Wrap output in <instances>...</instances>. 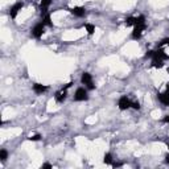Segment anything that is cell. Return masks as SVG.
Here are the masks:
<instances>
[{"instance_id": "10", "label": "cell", "mask_w": 169, "mask_h": 169, "mask_svg": "<svg viewBox=\"0 0 169 169\" xmlns=\"http://www.w3.org/2000/svg\"><path fill=\"white\" fill-rule=\"evenodd\" d=\"M66 94H67V90H60V91H57L56 92V95H54V98H56V100H57L58 103H62L65 99H66Z\"/></svg>"}, {"instance_id": "21", "label": "cell", "mask_w": 169, "mask_h": 169, "mask_svg": "<svg viewBox=\"0 0 169 169\" xmlns=\"http://www.w3.org/2000/svg\"><path fill=\"white\" fill-rule=\"evenodd\" d=\"M131 107L134 110H140V103L139 102H132L131 103Z\"/></svg>"}, {"instance_id": "11", "label": "cell", "mask_w": 169, "mask_h": 169, "mask_svg": "<svg viewBox=\"0 0 169 169\" xmlns=\"http://www.w3.org/2000/svg\"><path fill=\"white\" fill-rule=\"evenodd\" d=\"M48 89H49V87L44 86V84H41V83H35L33 84V91H35L36 94H42V92H45Z\"/></svg>"}, {"instance_id": "20", "label": "cell", "mask_w": 169, "mask_h": 169, "mask_svg": "<svg viewBox=\"0 0 169 169\" xmlns=\"http://www.w3.org/2000/svg\"><path fill=\"white\" fill-rule=\"evenodd\" d=\"M41 135H33V136H29L28 137V140H30V142H38V140H41Z\"/></svg>"}, {"instance_id": "28", "label": "cell", "mask_w": 169, "mask_h": 169, "mask_svg": "<svg viewBox=\"0 0 169 169\" xmlns=\"http://www.w3.org/2000/svg\"><path fill=\"white\" fill-rule=\"evenodd\" d=\"M168 149H169V143H168Z\"/></svg>"}, {"instance_id": "17", "label": "cell", "mask_w": 169, "mask_h": 169, "mask_svg": "<svg viewBox=\"0 0 169 169\" xmlns=\"http://www.w3.org/2000/svg\"><path fill=\"white\" fill-rule=\"evenodd\" d=\"M45 25H48V27H52V19H50V15L48 13L46 16H44V20H42Z\"/></svg>"}, {"instance_id": "23", "label": "cell", "mask_w": 169, "mask_h": 169, "mask_svg": "<svg viewBox=\"0 0 169 169\" xmlns=\"http://www.w3.org/2000/svg\"><path fill=\"white\" fill-rule=\"evenodd\" d=\"M42 168H48V169H50V168H53V167L49 164V162H45V164H42Z\"/></svg>"}, {"instance_id": "4", "label": "cell", "mask_w": 169, "mask_h": 169, "mask_svg": "<svg viewBox=\"0 0 169 169\" xmlns=\"http://www.w3.org/2000/svg\"><path fill=\"white\" fill-rule=\"evenodd\" d=\"M87 90L82 89V87H79V89H77V91H75L74 94V100L75 102H82V100H87Z\"/></svg>"}, {"instance_id": "26", "label": "cell", "mask_w": 169, "mask_h": 169, "mask_svg": "<svg viewBox=\"0 0 169 169\" xmlns=\"http://www.w3.org/2000/svg\"><path fill=\"white\" fill-rule=\"evenodd\" d=\"M167 92H168V94H169V82L167 83Z\"/></svg>"}, {"instance_id": "8", "label": "cell", "mask_w": 169, "mask_h": 169, "mask_svg": "<svg viewBox=\"0 0 169 169\" xmlns=\"http://www.w3.org/2000/svg\"><path fill=\"white\" fill-rule=\"evenodd\" d=\"M69 11L72 15L77 16V17H82V16H84V13H86V9L83 7H74V8H70Z\"/></svg>"}, {"instance_id": "9", "label": "cell", "mask_w": 169, "mask_h": 169, "mask_svg": "<svg viewBox=\"0 0 169 169\" xmlns=\"http://www.w3.org/2000/svg\"><path fill=\"white\" fill-rule=\"evenodd\" d=\"M50 4H52V0H41L40 8H41V16L42 17L48 15V7H49Z\"/></svg>"}, {"instance_id": "24", "label": "cell", "mask_w": 169, "mask_h": 169, "mask_svg": "<svg viewBox=\"0 0 169 169\" xmlns=\"http://www.w3.org/2000/svg\"><path fill=\"white\" fill-rule=\"evenodd\" d=\"M72 84H73V82H69V83H67V84H66V86H65V87H64V89H65V90L70 89V87H72Z\"/></svg>"}, {"instance_id": "18", "label": "cell", "mask_w": 169, "mask_h": 169, "mask_svg": "<svg viewBox=\"0 0 169 169\" xmlns=\"http://www.w3.org/2000/svg\"><path fill=\"white\" fill-rule=\"evenodd\" d=\"M7 157H8V152L5 151V149H1V151H0V160L4 162L5 160H7Z\"/></svg>"}, {"instance_id": "5", "label": "cell", "mask_w": 169, "mask_h": 169, "mask_svg": "<svg viewBox=\"0 0 169 169\" xmlns=\"http://www.w3.org/2000/svg\"><path fill=\"white\" fill-rule=\"evenodd\" d=\"M131 100L128 99V97L127 95H123V97L119 98V102H118V106H119V108L122 110V111H124V110H128L131 108Z\"/></svg>"}, {"instance_id": "7", "label": "cell", "mask_w": 169, "mask_h": 169, "mask_svg": "<svg viewBox=\"0 0 169 169\" xmlns=\"http://www.w3.org/2000/svg\"><path fill=\"white\" fill-rule=\"evenodd\" d=\"M152 58H155V60L167 61V60H169V56L165 54V52L162 49H159V50H156V52L153 53V57H152Z\"/></svg>"}, {"instance_id": "15", "label": "cell", "mask_w": 169, "mask_h": 169, "mask_svg": "<svg viewBox=\"0 0 169 169\" xmlns=\"http://www.w3.org/2000/svg\"><path fill=\"white\" fill-rule=\"evenodd\" d=\"M152 66L153 67H157V69H161L162 66H164V61H161V60H152Z\"/></svg>"}, {"instance_id": "13", "label": "cell", "mask_w": 169, "mask_h": 169, "mask_svg": "<svg viewBox=\"0 0 169 169\" xmlns=\"http://www.w3.org/2000/svg\"><path fill=\"white\" fill-rule=\"evenodd\" d=\"M84 29H86V32L89 36H92L95 32V27L92 24H84Z\"/></svg>"}, {"instance_id": "6", "label": "cell", "mask_w": 169, "mask_h": 169, "mask_svg": "<svg viewBox=\"0 0 169 169\" xmlns=\"http://www.w3.org/2000/svg\"><path fill=\"white\" fill-rule=\"evenodd\" d=\"M24 7V4H22L21 1H19V3H16V4H13L12 7L9 8V16H11V19H15L16 16H17V13H19V11H21V8Z\"/></svg>"}, {"instance_id": "19", "label": "cell", "mask_w": 169, "mask_h": 169, "mask_svg": "<svg viewBox=\"0 0 169 169\" xmlns=\"http://www.w3.org/2000/svg\"><path fill=\"white\" fill-rule=\"evenodd\" d=\"M164 45H168V46H169V37H167V38H162V40L160 41L159 44H157V46H159V48H161V46H164Z\"/></svg>"}, {"instance_id": "14", "label": "cell", "mask_w": 169, "mask_h": 169, "mask_svg": "<svg viewBox=\"0 0 169 169\" xmlns=\"http://www.w3.org/2000/svg\"><path fill=\"white\" fill-rule=\"evenodd\" d=\"M124 24L127 27H135V24H136V17H127L124 20Z\"/></svg>"}, {"instance_id": "16", "label": "cell", "mask_w": 169, "mask_h": 169, "mask_svg": "<svg viewBox=\"0 0 169 169\" xmlns=\"http://www.w3.org/2000/svg\"><path fill=\"white\" fill-rule=\"evenodd\" d=\"M103 162L105 164H110V165H112L114 162H112V156L110 153H106L105 155V159H103Z\"/></svg>"}, {"instance_id": "3", "label": "cell", "mask_w": 169, "mask_h": 169, "mask_svg": "<svg viewBox=\"0 0 169 169\" xmlns=\"http://www.w3.org/2000/svg\"><path fill=\"white\" fill-rule=\"evenodd\" d=\"M81 82L83 84H86L87 89L89 90H94V83H92V78H91V74L90 73H83L82 77H81Z\"/></svg>"}, {"instance_id": "12", "label": "cell", "mask_w": 169, "mask_h": 169, "mask_svg": "<svg viewBox=\"0 0 169 169\" xmlns=\"http://www.w3.org/2000/svg\"><path fill=\"white\" fill-rule=\"evenodd\" d=\"M157 99L164 106H169V94L168 92H165V94H160L159 92V94H157Z\"/></svg>"}, {"instance_id": "2", "label": "cell", "mask_w": 169, "mask_h": 169, "mask_svg": "<svg viewBox=\"0 0 169 169\" xmlns=\"http://www.w3.org/2000/svg\"><path fill=\"white\" fill-rule=\"evenodd\" d=\"M45 27L46 25L44 24V22H40V24H37V25H35V28L32 29V36L35 38H41L42 37V35H44V29H45Z\"/></svg>"}, {"instance_id": "27", "label": "cell", "mask_w": 169, "mask_h": 169, "mask_svg": "<svg viewBox=\"0 0 169 169\" xmlns=\"http://www.w3.org/2000/svg\"><path fill=\"white\" fill-rule=\"evenodd\" d=\"M165 161L169 162V153H168V156H167V159H165Z\"/></svg>"}, {"instance_id": "1", "label": "cell", "mask_w": 169, "mask_h": 169, "mask_svg": "<svg viewBox=\"0 0 169 169\" xmlns=\"http://www.w3.org/2000/svg\"><path fill=\"white\" fill-rule=\"evenodd\" d=\"M145 28H147V24H137V25H135L134 30H132V38H134V40H139V38L142 37L143 32L145 30Z\"/></svg>"}, {"instance_id": "25", "label": "cell", "mask_w": 169, "mask_h": 169, "mask_svg": "<svg viewBox=\"0 0 169 169\" xmlns=\"http://www.w3.org/2000/svg\"><path fill=\"white\" fill-rule=\"evenodd\" d=\"M162 122H164V123H169V115H167V116L162 119Z\"/></svg>"}, {"instance_id": "22", "label": "cell", "mask_w": 169, "mask_h": 169, "mask_svg": "<svg viewBox=\"0 0 169 169\" xmlns=\"http://www.w3.org/2000/svg\"><path fill=\"white\" fill-rule=\"evenodd\" d=\"M153 53H155L153 50H149V52H147V54H145V58H148V57H149V58L153 57Z\"/></svg>"}]
</instances>
